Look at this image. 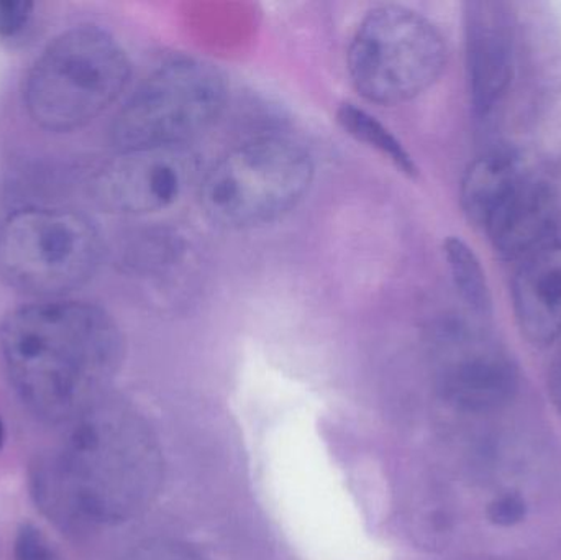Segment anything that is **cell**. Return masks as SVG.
<instances>
[{"mask_svg":"<svg viewBox=\"0 0 561 560\" xmlns=\"http://www.w3.org/2000/svg\"><path fill=\"white\" fill-rule=\"evenodd\" d=\"M0 352L22 403L35 416L61 423L101 398L121 368L124 338L99 306L39 302L3 319Z\"/></svg>","mask_w":561,"mask_h":560,"instance_id":"6da1fadb","label":"cell"},{"mask_svg":"<svg viewBox=\"0 0 561 560\" xmlns=\"http://www.w3.org/2000/svg\"><path fill=\"white\" fill-rule=\"evenodd\" d=\"M130 61L121 43L95 25L56 36L26 76L23 102L38 127L72 132L107 111L127 88Z\"/></svg>","mask_w":561,"mask_h":560,"instance_id":"3957f363","label":"cell"},{"mask_svg":"<svg viewBox=\"0 0 561 560\" xmlns=\"http://www.w3.org/2000/svg\"><path fill=\"white\" fill-rule=\"evenodd\" d=\"M16 560H59L48 538L36 526L25 523L20 526L15 538Z\"/></svg>","mask_w":561,"mask_h":560,"instance_id":"2e32d148","label":"cell"},{"mask_svg":"<svg viewBox=\"0 0 561 560\" xmlns=\"http://www.w3.org/2000/svg\"><path fill=\"white\" fill-rule=\"evenodd\" d=\"M447 45L431 20L402 5H381L362 20L350 43V81L375 104L411 101L437 82Z\"/></svg>","mask_w":561,"mask_h":560,"instance_id":"5b68a950","label":"cell"},{"mask_svg":"<svg viewBox=\"0 0 561 560\" xmlns=\"http://www.w3.org/2000/svg\"><path fill=\"white\" fill-rule=\"evenodd\" d=\"M71 421L55 462L82 523L127 522L144 512L163 479L160 446L144 418L99 398Z\"/></svg>","mask_w":561,"mask_h":560,"instance_id":"7a4b0ae2","label":"cell"},{"mask_svg":"<svg viewBox=\"0 0 561 560\" xmlns=\"http://www.w3.org/2000/svg\"><path fill=\"white\" fill-rule=\"evenodd\" d=\"M467 65L474 112L491 114L513 78L514 26L506 3H468Z\"/></svg>","mask_w":561,"mask_h":560,"instance_id":"30bf717a","label":"cell"},{"mask_svg":"<svg viewBox=\"0 0 561 560\" xmlns=\"http://www.w3.org/2000/svg\"><path fill=\"white\" fill-rule=\"evenodd\" d=\"M312 181V158L296 141L253 138L206 173L199 184L201 206L217 226L252 229L294 209Z\"/></svg>","mask_w":561,"mask_h":560,"instance_id":"277c9868","label":"cell"},{"mask_svg":"<svg viewBox=\"0 0 561 560\" xmlns=\"http://www.w3.org/2000/svg\"><path fill=\"white\" fill-rule=\"evenodd\" d=\"M101 256V233L75 210L30 207L0 224V275L30 295L79 288L92 278Z\"/></svg>","mask_w":561,"mask_h":560,"instance_id":"8992f818","label":"cell"},{"mask_svg":"<svg viewBox=\"0 0 561 560\" xmlns=\"http://www.w3.org/2000/svg\"><path fill=\"white\" fill-rule=\"evenodd\" d=\"M222 75L197 59H173L154 69L125 102L112 125L118 150L186 147L222 114Z\"/></svg>","mask_w":561,"mask_h":560,"instance_id":"52a82bcc","label":"cell"},{"mask_svg":"<svg viewBox=\"0 0 561 560\" xmlns=\"http://www.w3.org/2000/svg\"><path fill=\"white\" fill-rule=\"evenodd\" d=\"M557 342H559V347H557L552 365H550L549 393L553 404L561 411V335Z\"/></svg>","mask_w":561,"mask_h":560,"instance_id":"ffe728a7","label":"cell"},{"mask_svg":"<svg viewBox=\"0 0 561 560\" xmlns=\"http://www.w3.org/2000/svg\"><path fill=\"white\" fill-rule=\"evenodd\" d=\"M33 3L28 0H0V36L22 32L32 19Z\"/></svg>","mask_w":561,"mask_h":560,"instance_id":"d6986e66","label":"cell"},{"mask_svg":"<svg viewBox=\"0 0 561 560\" xmlns=\"http://www.w3.org/2000/svg\"><path fill=\"white\" fill-rule=\"evenodd\" d=\"M444 253L455 288L460 293L461 299L473 311H490L491 296L486 273H484L478 256L474 255L473 249H470L463 240L450 237L445 240Z\"/></svg>","mask_w":561,"mask_h":560,"instance_id":"9a60e30c","label":"cell"},{"mask_svg":"<svg viewBox=\"0 0 561 560\" xmlns=\"http://www.w3.org/2000/svg\"><path fill=\"white\" fill-rule=\"evenodd\" d=\"M519 168L503 155L478 158L461 181V206L468 220L483 229L497 204L520 180Z\"/></svg>","mask_w":561,"mask_h":560,"instance_id":"4fadbf2b","label":"cell"},{"mask_svg":"<svg viewBox=\"0 0 561 560\" xmlns=\"http://www.w3.org/2000/svg\"><path fill=\"white\" fill-rule=\"evenodd\" d=\"M514 311L530 344H556L561 335L560 240L543 243L524 259L514 279Z\"/></svg>","mask_w":561,"mask_h":560,"instance_id":"8fae6325","label":"cell"},{"mask_svg":"<svg viewBox=\"0 0 561 560\" xmlns=\"http://www.w3.org/2000/svg\"><path fill=\"white\" fill-rule=\"evenodd\" d=\"M127 560H206L187 546L173 541H154L138 548Z\"/></svg>","mask_w":561,"mask_h":560,"instance_id":"ac0fdd59","label":"cell"},{"mask_svg":"<svg viewBox=\"0 0 561 560\" xmlns=\"http://www.w3.org/2000/svg\"><path fill=\"white\" fill-rule=\"evenodd\" d=\"M336 122L350 137L381 155L396 170L408 178L417 176L419 168L412 155L375 115L352 102H343L336 108Z\"/></svg>","mask_w":561,"mask_h":560,"instance_id":"5bb4252c","label":"cell"},{"mask_svg":"<svg viewBox=\"0 0 561 560\" xmlns=\"http://www.w3.org/2000/svg\"><path fill=\"white\" fill-rule=\"evenodd\" d=\"M186 147L118 150L95 174V199L112 213L150 214L173 206L196 181Z\"/></svg>","mask_w":561,"mask_h":560,"instance_id":"9c48e42d","label":"cell"},{"mask_svg":"<svg viewBox=\"0 0 561 560\" xmlns=\"http://www.w3.org/2000/svg\"><path fill=\"white\" fill-rule=\"evenodd\" d=\"M434 348L438 388L457 410L491 413L516 397L517 365L490 335L461 322H448L438 329Z\"/></svg>","mask_w":561,"mask_h":560,"instance_id":"ba28073f","label":"cell"},{"mask_svg":"<svg viewBox=\"0 0 561 560\" xmlns=\"http://www.w3.org/2000/svg\"><path fill=\"white\" fill-rule=\"evenodd\" d=\"M3 441H5V430H3L2 421H0V449H2Z\"/></svg>","mask_w":561,"mask_h":560,"instance_id":"44dd1931","label":"cell"},{"mask_svg":"<svg viewBox=\"0 0 561 560\" xmlns=\"http://www.w3.org/2000/svg\"><path fill=\"white\" fill-rule=\"evenodd\" d=\"M526 516L527 502L519 493H503L488 506V519L501 528L519 525Z\"/></svg>","mask_w":561,"mask_h":560,"instance_id":"e0dca14e","label":"cell"},{"mask_svg":"<svg viewBox=\"0 0 561 560\" xmlns=\"http://www.w3.org/2000/svg\"><path fill=\"white\" fill-rule=\"evenodd\" d=\"M553 209L549 191L530 178L520 176L516 186L497 204L483 230L503 259H526L552 240Z\"/></svg>","mask_w":561,"mask_h":560,"instance_id":"7c38bea8","label":"cell"}]
</instances>
